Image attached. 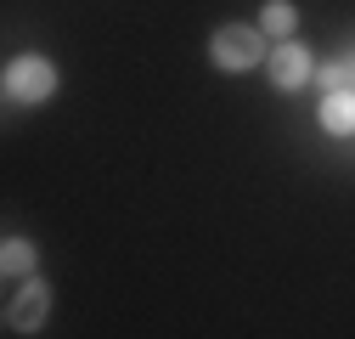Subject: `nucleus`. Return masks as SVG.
<instances>
[{
	"instance_id": "obj_1",
	"label": "nucleus",
	"mask_w": 355,
	"mask_h": 339,
	"mask_svg": "<svg viewBox=\"0 0 355 339\" xmlns=\"http://www.w3.org/2000/svg\"><path fill=\"white\" fill-rule=\"evenodd\" d=\"M51 91H57V68L46 57H17L6 68V97L12 102H46Z\"/></svg>"
},
{
	"instance_id": "obj_2",
	"label": "nucleus",
	"mask_w": 355,
	"mask_h": 339,
	"mask_svg": "<svg viewBox=\"0 0 355 339\" xmlns=\"http://www.w3.org/2000/svg\"><path fill=\"white\" fill-rule=\"evenodd\" d=\"M209 57H214L220 68L243 74V68H254V63L265 57V34H259V28H220L214 46H209Z\"/></svg>"
},
{
	"instance_id": "obj_3",
	"label": "nucleus",
	"mask_w": 355,
	"mask_h": 339,
	"mask_svg": "<svg viewBox=\"0 0 355 339\" xmlns=\"http://www.w3.org/2000/svg\"><path fill=\"white\" fill-rule=\"evenodd\" d=\"M46 311H51V294H46V283H23V288L12 294V306H6V328L34 333L40 322H46Z\"/></svg>"
},
{
	"instance_id": "obj_4",
	"label": "nucleus",
	"mask_w": 355,
	"mask_h": 339,
	"mask_svg": "<svg viewBox=\"0 0 355 339\" xmlns=\"http://www.w3.org/2000/svg\"><path fill=\"white\" fill-rule=\"evenodd\" d=\"M271 79L282 85V91H299V85L310 79V51L304 46H277L271 51Z\"/></svg>"
},
{
	"instance_id": "obj_5",
	"label": "nucleus",
	"mask_w": 355,
	"mask_h": 339,
	"mask_svg": "<svg viewBox=\"0 0 355 339\" xmlns=\"http://www.w3.org/2000/svg\"><path fill=\"white\" fill-rule=\"evenodd\" d=\"M322 124H327L333 136H349V131H355V97H349V91H333V97L322 102Z\"/></svg>"
},
{
	"instance_id": "obj_6",
	"label": "nucleus",
	"mask_w": 355,
	"mask_h": 339,
	"mask_svg": "<svg viewBox=\"0 0 355 339\" xmlns=\"http://www.w3.org/2000/svg\"><path fill=\"white\" fill-rule=\"evenodd\" d=\"M0 266H6V277H23V272L34 266V243H23V238H6V249H0Z\"/></svg>"
},
{
	"instance_id": "obj_7",
	"label": "nucleus",
	"mask_w": 355,
	"mask_h": 339,
	"mask_svg": "<svg viewBox=\"0 0 355 339\" xmlns=\"http://www.w3.org/2000/svg\"><path fill=\"white\" fill-rule=\"evenodd\" d=\"M293 23H299V12L288 6V0H271V6H265V17H259L265 34H293Z\"/></svg>"
},
{
	"instance_id": "obj_8",
	"label": "nucleus",
	"mask_w": 355,
	"mask_h": 339,
	"mask_svg": "<svg viewBox=\"0 0 355 339\" xmlns=\"http://www.w3.org/2000/svg\"><path fill=\"white\" fill-rule=\"evenodd\" d=\"M344 79H349V68H344V63L322 68V85H327V97H333V91H344Z\"/></svg>"
},
{
	"instance_id": "obj_9",
	"label": "nucleus",
	"mask_w": 355,
	"mask_h": 339,
	"mask_svg": "<svg viewBox=\"0 0 355 339\" xmlns=\"http://www.w3.org/2000/svg\"><path fill=\"white\" fill-rule=\"evenodd\" d=\"M349 68H355V57H349Z\"/></svg>"
}]
</instances>
